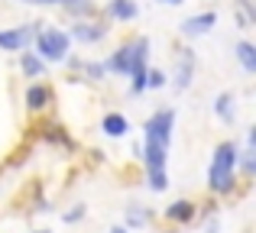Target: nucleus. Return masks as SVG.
<instances>
[{"mask_svg": "<svg viewBox=\"0 0 256 233\" xmlns=\"http://www.w3.org/2000/svg\"><path fill=\"white\" fill-rule=\"evenodd\" d=\"M237 58H240V65H244L246 75H253V71H256V49H253L250 42H237Z\"/></svg>", "mask_w": 256, "mask_h": 233, "instance_id": "nucleus-17", "label": "nucleus"}, {"mask_svg": "<svg viewBox=\"0 0 256 233\" xmlns=\"http://www.w3.org/2000/svg\"><path fill=\"white\" fill-rule=\"evenodd\" d=\"M20 71H23L26 78H42L46 75V62L36 55V52H23V55H20Z\"/></svg>", "mask_w": 256, "mask_h": 233, "instance_id": "nucleus-14", "label": "nucleus"}, {"mask_svg": "<svg viewBox=\"0 0 256 233\" xmlns=\"http://www.w3.org/2000/svg\"><path fill=\"white\" fill-rule=\"evenodd\" d=\"M65 13L68 16H75V23H82V19H88L91 13H98V3L94 0H65Z\"/></svg>", "mask_w": 256, "mask_h": 233, "instance_id": "nucleus-16", "label": "nucleus"}, {"mask_svg": "<svg viewBox=\"0 0 256 233\" xmlns=\"http://www.w3.org/2000/svg\"><path fill=\"white\" fill-rule=\"evenodd\" d=\"M218 23V13L214 10H208V13H194V16H188L185 23L178 26V32L182 36H188V39H198V36H204L211 26Z\"/></svg>", "mask_w": 256, "mask_h": 233, "instance_id": "nucleus-8", "label": "nucleus"}, {"mask_svg": "<svg viewBox=\"0 0 256 233\" xmlns=\"http://www.w3.org/2000/svg\"><path fill=\"white\" fill-rule=\"evenodd\" d=\"M52 88L49 84H42V81H36V84H30V88H26V107L30 110H46L52 104Z\"/></svg>", "mask_w": 256, "mask_h": 233, "instance_id": "nucleus-10", "label": "nucleus"}, {"mask_svg": "<svg viewBox=\"0 0 256 233\" xmlns=\"http://www.w3.org/2000/svg\"><path fill=\"white\" fill-rule=\"evenodd\" d=\"M39 23H23V26H10V29H0V49L4 52H26V45L32 42Z\"/></svg>", "mask_w": 256, "mask_h": 233, "instance_id": "nucleus-6", "label": "nucleus"}, {"mask_svg": "<svg viewBox=\"0 0 256 233\" xmlns=\"http://www.w3.org/2000/svg\"><path fill=\"white\" fill-rule=\"evenodd\" d=\"M65 32H68V39H75V42L94 45V42H100V39L107 36V26L104 23H91V19H82V23H72V29H65Z\"/></svg>", "mask_w": 256, "mask_h": 233, "instance_id": "nucleus-7", "label": "nucleus"}, {"mask_svg": "<svg viewBox=\"0 0 256 233\" xmlns=\"http://www.w3.org/2000/svg\"><path fill=\"white\" fill-rule=\"evenodd\" d=\"M194 217H198V208L192 201H172L166 208V221H172V224H192Z\"/></svg>", "mask_w": 256, "mask_h": 233, "instance_id": "nucleus-12", "label": "nucleus"}, {"mask_svg": "<svg viewBox=\"0 0 256 233\" xmlns=\"http://www.w3.org/2000/svg\"><path fill=\"white\" fill-rule=\"evenodd\" d=\"M159 3H166V6H178V3H185V0H159Z\"/></svg>", "mask_w": 256, "mask_h": 233, "instance_id": "nucleus-27", "label": "nucleus"}, {"mask_svg": "<svg viewBox=\"0 0 256 233\" xmlns=\"http://www.w3.org/2000/svg\"><path fill=\"white\" fill-rule=\"evenodd\" d=\"M110 233H126V230H124V227H114V230H110Z\"/></svg>", "mask_w": 256, "mask_h": 233, "instance_id": "nucleus-28", "label": "nucleus"}, {"mask_svg": "<svg viewBox=\"0 0 256 233\" xmlns=\"http://www.w3.org/2000/svg\"><path fill=\"white\" fill-rule=\"evenodd\" d=\"M172 126H175V110L162 107L156 110L150 120H146L143 133H146V143H143V162H146V175L150 172H166V162H169V143H172Z\"/></svg>", "mask_w": 256, "mask_h": 233, "instance_id": "nucleus-1", "label": "nucleus"}, {"mask_svg": "<svg viewBox=\"0 0 256 233\" xmlns=\"http://www.w3.org/2000/svg\"><path fill=\"white\" fill-rule=\"evenodd\" d=\"M150 221H152L150 208H140V204L126 208V227H143V224H150Z\"/></svg>", "mask_w": 256, "mask_h": 233, "instance_id": "nucleus-18", "label": "nucleus"}, {"mask_svg": "<svg viewBox=\"0 0 256 233\" xmlns=\"http://www.w3.org/2000/svg\"><path fill=\"white\" fill-rule=\"evenodd\" d=\"M32 45H36V55L42 58V62H65L68 52H72L68 32L58 29V26H36Z\"/></svg>", "mask_w": 256, "mask_h": 233, "instance_id": "nucleus-3", "label": "nucleus"}, {"mask_svg": "<svg viewBox=\"0 0 256 233\" xmlns=\"http://www.w3.org/2000/svg\"><path fill=\"white\" fill-rule=\"evenodd\" d=\"M146 71H150V39L136 36L133 39V58H130V88L133 94H143L146 91Z\"/></svg>", "mask_w": 256, "mask_h": 233, "instance_id": "nucleus-4", "label": "nucleus"}, {"mask_svg": "<svg viewBox=\"0 0 256 233\" xmlns=\"http://www.w3.org/2000/svg\"><path fill=\"white\" fill-rule=\"evenodd\" d=\"M146 185H150V191H166L169 188V172H150V175H146Z\"/></svg>", "mask_w": 256, "mask_h": 233, "instance_id": "nucleus-21", "label": "nucleus"}, {"mask_svg": "<svg viewBox=\"0 0 256 233\" xmlns=\"http://www.w3.org/2000/svg\"><path fill=\"white\" fill-rule=\"evenodd\" d=\"M220 227H218V221H208V227H204V233H218Z\"/></svg>", "mask_w": 256, "mask_h": 233, "instance_id": "nucleus-26", "label": "nucleus"}, {"mask_svg": "<svg viewBox=\"0 0 256 233\" xmlns=\"http://www.w3.org/2000/svg\"><path fill=\"white\" fill-rule=\"evenodd\" d=\"M23 3H36V6H52V3H58V6H62L65 0H23Z\"/></svg>", "mask_w": 256, "mask_h": 233, "instance_id": "nucleus-25", "label": "nucleus"}, {"mask_svg": "<svg viewBox=\"0 0 256 233\" xmlns=\"http://www.w3.org/2000/svg\"><path fill=\"white\" fill-rule=\"evenodd\" d=\"M32 233H52V230H32Z\"/></svg>", "mask_w": 256, "mask_h": 233, "instance_id": "nucleus-29", "label": "nucleus"}, {"mask_svg": "<svg viewBox=\"0 0 256 233\" xmlns=\"http://www.w3.org/2000/svg\"><path fill=\"white\" fill-rule=\"evenodd\" d=\"M130 58H133V42H124L117 52H110V58L104 62V71H114V75L126 78L130 75Z\"/></svg>", "mask_w": 256, "mask_h": 233, "instance_id": "nucleus-9", "label": "nucleus"}, {"mask_svg": "<svg viewBox=\"0 0 256 233\" xmlns=\"http://www.w3.org/2000/svg\"><path fill=\"white\" fill-rule=\"evenodd\" d=\"M234 91H224V94H218V101H214V114L220 117V123H234V117H237V110H234Z\"/></svg>", "mask_w": 256, "mask_h": 233, "instance_id": "nucleus-15", "label": "nucleus"}, {"mask_svg": "<svg viewBox=\"0 0 256 233\" xmlns=\"http://www.w3.org/2000/svg\"><path fill=\"white\" fill-rule=\"evenodd\" d=\"M82 71H84V78H91V81H100V78L107 75L104 62H82Z\"/></svg>", "mask_w": 256, "mask_h": 233, "instance_id": "nucleus-23", "label": "nucleus"}, {"mask_svg": "<svg viewBox=\"0 0 256 233\" xmlns=\"http://www.w3.org/2000/svg\"><path fill=\"white\" fill-rule=\"evenodd\" d=\"M166 84V71L162 68H150L146 71V91H159Z\"/></svg>", "mask_w": 256, "mask_h": 233, "instance_id": "nucleus-22", "label": "nucleus"}, {"mask_svg": "<svg viewBox=\"0 0 256 233\" xmlns=\"http://www.w3.org/2000/svg\"><path fill=\"white\" fill-rule=\"evenodd\" d=\"M42 139H46V143H56V146H68V149H72V146H75V143H72V139H68V133H65L62 130V126H56V123H52V126H42Z\"/></svg>", "mask_w": 256, "mask_h": 233, "instance_id": "nucleus-19", "label": "nucleus"}, {"mask_svg": "<svg viewBox=\"0 0 256 233\" xmlns=\"http://www.w3.org/2000/svg\"><path fill=\"white\" fill-rule=\"evenodd\" d=\"M82 217H84V208H82V204H75L72 211H65V217H62V221H65V224H78Z\"/></svg>", "mask_w": 256, "mask_h": 233, "instance_id": "nucleus-24", "label": "nucleus"}, {"mask_svg": "<svg viewBox=\"0 0 256 233\" xmlns=\"http://www.w3.org/2000/svg\"><path fill=\"white\" fill-rule=\"evenodd\" d=\"M194 68H198V55H194V49H178V55H175V91H188L194 81Z\"/></svg>", "mask_w": 256, "mask_h": 233, "instance_id": "nucleus-5", "label": "nucleus"}, {"mask_svg": "<svg viewBox=\"0 0 256 233\" xmlns=\"http://www.w3.org/2000/svg\"><path fill=\"white\" fill-rule=\"evenodd\" d=\"M237 165H240V172H244V178L250 182L253 172H256V152H253V146H246V149L237 156Z\"/></svg>", "mask_w": 256, "mask_h": 233, "instance_id": "nucleus-20", "label": "nucleus"}, {"mask_svg": "<svg viewBox=\"0 0 256 233\" xmlns=\"http://www.w3.org/2000/svg\"><path fill=\"white\" fill-rule=\"evenodd\" d=\"M237 156H240V146L234 139L220 143L211 156V169H208V188L214 195H230L234 185H237Z\"/></svg>", "mask_w": 256, "mask_h": 233, "instance_id": "nucleus-2", "label": "nucleus"}, {"mask_svg": "<svg viewBox=\"0 0 256 233\" xmlns=\"http://www.w3.org/2000/svg\"><path fill=\"white\" fill-rule=\"evenodd\" d=\"M100 130H104L107 136L120 139V136H126V133H130V120H126L124 114H107L104 120H100Z\"/></svg>", "mask_w": 256, "mask_h": 233, "instance_id": "nucleus-13", "label": "nucleus"}, {"mask_svg": "<svg viewBox=\"0 0 256 233\" xmlns=\"http://www.w3.org/2000/svg\"><path fill=\"white\" fill-rule=\"evenodd\" d=\"M104 13H107V19H117V23H130V19H136L140 6H136V0H110Z\"/></svg>", "mask_w": 256, "mask_h": 233, "instance_id": "nucleus-11", "label": "nucleus"}]
</instances>
